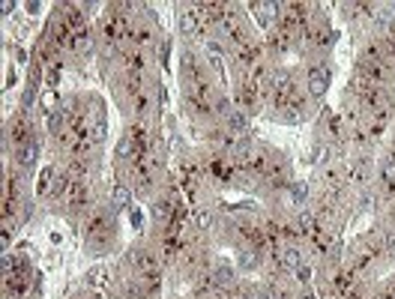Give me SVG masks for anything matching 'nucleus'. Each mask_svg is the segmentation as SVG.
Here are the masks:
<instances>
[{"instance_id": "11", "label": "nucleus", "mask_w": 395, "mask_h": 299, "mask_svg": "<svg viewBox=\"0 0 395 299\" xmlns=\"http://www.w3.org/2000/svg\"><path fill=\"white\" fill-rule=\"evenodd\" d=\"M264 299H296V293L291 291V284L285 278H273L267 287H264Z\"/></svg>"}, {"instance_id": "13", "label": "nucleus", "mask_w": 395, "mask_h": 299, "mask_svg": "<svg viewBox=\"0 0 395 299\" xmlns=\"http://www.w3.org/2000/svg\"><path fill=\"white\" fill-rule=\"evenodd\" d=\"M51 189H54V168L45 165L39 171V180H36V192H39V195H51Z\"/></svg>"}, {"instance_id": "15", "label": "nucleus", "mask_w": 395, "mask_h": 299, "mask_svg": "<svg viewBox=\"0 0 395 299\" xmlns=\"http://www.w3.org/2000/svg\"><path fill=\"white\" fill-rule=\"evenodd\" d=\"M192 222H195V228L204 233V231L213 228V213H210V210H195V213H192Z\"/></svg>"}, {"instance_id": "20", "label": "nucleus", "mask_w": 395, "mask_h": 299, "mask_svg": "<svg viewBox=\"0 0 395 299\" xmlns=\"http://www.w3.org/2000/svg\"><path fill=\"white\" fill-rule=\"evenodd\" d=\"M296 299H314V293L311 291H302V293H296Z\"/></svg>"}, {"instance_id": "3", "label": "nucleus", "mask_w": 395, "mask_h": 299, "mask_svg": "<svg viewBox=\"0 0 395 299\" xmlns=\"http://www.w3.org/2000/svg\"><path fill=\"white\" fill-rule=\"evenodd\" d=\"M329 69L327 66H320V63H314V66L305 69V93H309L311 99H323L327 96V90H329Z\"/></svg>"}, {"instance_id": "8", "label": "nucleus", "mask_w": 395, "mask_h": 299, "mask_svg": "<svg viewBox=\"0 0 395 299\" xmlns=\"http://www.w3.org/2000/svg\"><path fill=\"white\" fill-rule=\"evenodd\" d=\"M9 138H15V147H21V144L33 141V123L27 120V114H18L12 123H9Z\"/></svg>"}, {"instance_id": "10", "label": "nucleus", "mask_w": 395, "mask_h": 299, "mask_svg": "<svg viewBox=\"0 0 395 299\" xmlns=\"http://www.w3.org/2000/svg\"><path fill=\"white\" fill-rule=\"evenodd\" d=\"M345 177H347V183H354V186H365L368 183V162L365 159H350Z\"/></svg>"}, {"instance_id": "9", "label": "nucleus", "mask_w": 395, "mask_h": 299, "mask_svg": "<svg viewBox=\"0 0 395 299\" xmlns=\"http://www.w3.org/2000/svg\"><path fill=\"white\" fill-rule=\"evenodd\" d=\"M129 204H132V186L129 183H114L111 186V210L123 213V210H129Z\"/></svg>"}, {"instance_id": "5", "label": "nucleus", "mask_w": 395, "mask_h": 299, "mask_svg": "<svg viewBox=\"0 0 395 299\" xmlns=\"http://www.w3.org/2000/svg\"><path fill=\"white\" fill-rule=\"evenodd\" d=\"M120 63H123L126 75H144V72H147V57H144V51L135 48V45L120 54Z\"/></svg>"}, {"instance_id": "1", "label": "nucleus", "mask_w": 395, "mask_h": 299, "mask_svg": "<svg viewBox=\"0 0 395 299\" xmlns=\"http://www.w3.org/2000/svg\"><path fill=\"white\" fill-rule=\"evenodd\" d=\"M84 246L90 255H105L114 246V210L93 206L84 219Z\"/></svg>"}, {"instance_id": "2", "label": "nucleus", "mask_w": 395, "mask_h": 299, "mask_svg": "<svg viewBox=\"0 0 395 299\" xmlns=\"http://www.w3.org/2000/svg\"><path fill=\"white\" fill-rule=\"evenodd\" d=\"M126 267L132 269V276L147 278V282L162 278V258L147 246H132L129 251H126Z\"/></svg>"}, {"instance_id": "6", "label": "nucleus", "mask_w": 395, "mask_h": 299, "mask_svg": "<svg viewBox=\"0 0 395 299\" xmlns=\"http://www.w3.org/2000/svg\"><path fill=\"white\" fill-rule=\"evenodd\" d=\"M39 138H33V141H27L21 144V147H15V165L18 168H24V171H30L36 162H39Z\"/></svg>"}, {"instance_id": "17", "label": "nucleus", "mask_w": 395, "mask_h": 299, "mask_svg": "<svg viewBox=\"0 0 395 299\" xmlns=\"http://www.w3.org/2000/svg\"><path fill=\"white\" fill-rule=\"evenodd\" d=\"M291 195H293V204H302L305 201V186L302 183H291Z\"/></svg>"}, {"instance_id": "18", "label": "nucleus", "mask_w": 395, "mask_h": 299, "mask_svg": "<svg viewBox=\"0 0 395 299\" xmlns=\"http://www.w3.org/2000/svg\"><path fill=\"white\" fill-rule=\"evenodd\" d=\"M54 105H57V93H45L42 96V108H45V111H54Z\"/></svg>"}, {"instance_id": "7", "label": "nucleus", "mask_w": 395, "mask_h": 299, "mask_svg": "<svg viewBox=\"0 0 395 299\" xmlns=\"http://www.w3.org/2000/svg\"><path fill=\"white\" fill-rule=\"evenodd\" d=\"M84 9L87 6H78V3H66V6H57V12H60V18L66 21V27L69 30H84V24H87V15H84Z\"/></svg>"}, {"instance_id": "12", "label": "nucleus", "mask_w": 395, "mask_h": 299, "mask_svg": "<svg viewBox=\"0 0 395 299\" xmlns=\"http://www.w3.org/2000/svg\"><path fill=\"white\" fill-rule=\"evenodd\" d=\"M249 9H251V15H255L258 21L267 27V24L276 18V9H278V6H276V3H251Z\"/></svg>"}, {"instance_id": "19", "label": "nucleus", "mask_w": 395, "mask_h": 299, "mask_svg": "<svg viewBox=\"0 0 395 299\" xmlns=\"http://www.w3.org/2000/svg\"><path fill=\"white\" fill-rule=\"evenodd\" d=\"M129 222H132L135 228L141 231V222H144V219H141V213H138V210H129Z\"/></svg>"}, {"instance_id": "4", "label": "nucleus", "mask_w": 395, "mask_h": 299, "mask_svg": "<svg viewBox=\"0 0 395 299\" xmlns=\"http://www.w3.org/2000/svg\"><path fill=\"white\" fill-rule=\"evenodd\" d=\"M177 27H180V33H183V36H198L204 30V24H201V18H198L195 6H180L177 9Z\"/></svg>"}, {"instance_id": "14", "label": "nucleus", "mask_w": 395, "mask_h": 299, "mask_svg": "<svg viewBox=\"0 0 395 299\" xmlns=\"http://www.w3.org/2000/svg\"><path fill=\"white\" fill-rule=\"evenodd\" d=\"M380 180L386 189H395V156H386L380 162Z\"/></svg>"}, {"instance_id": "16", "label": "nucleus", "mask_w": 395, "mask_h": 299, "mask_svg": "<svg viewBox=\"0 0 395 299\" xmlns=\"http://www.w3.org/2000/svg\"><path fill=\"white\" fill-rule=\"evenodd\" d=\"M380 249H383V255L395 264V228L389 231H383V240H380Z\"/></svg>"}]
</instances>
